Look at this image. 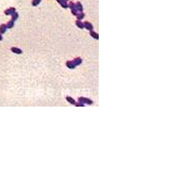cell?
<instances>
[{"instance_id": "3957f363", "label": "cell", "mask_w": 186, "mask_h": 184, "mask_svg": "<svg viewBox=\"0 0 186 184\" xmlns=\"http://www.w3.org/2000/svg\"><path fill=\"white\" fill-rule=\"evenodd\" d=\"M83 24H84V28H86V29H88L89 31H91V30H94V25L91 23V22H88V21H85Z\"/></svg>"}, {"instance_id": "9c48e42d", "label": "cell", "mask_w": 186, "mask_h": 184, "mask_svg": "<svg viewBox=\"0 0 186 184\" xmlns=\"http://www.w3.org/2000/svg\"><path fill=\"white\" fill-rule=\"evenodd\" d=\"M66 100H67L69 104L74 105V106H76V104H77V102H76V100L74 99L73 97H71V96H66Z\"/></svg>"}, {"instance_id": "6da1fadb", "label": "cell", "mask_w": 186, "mask_h": 184, "mask_svg": "<svg viewBox=\"0 0 186 184\" xmlns=\"http://www.w3.org/2000/svg\"><path fill=\"white\" fill-rule=\"evenodd\" d=\"M78 102L82 103V104H84V105H93L94 104L93 100L89 99V98H87V97H79V98H78Z\"/></svg>"}, {"instance_id": "4fadbf2b", "label": "cell", "mask_w": 186, "mask_h": 184, "mask_svg": "<svg viewBox=\"0 0 186 184\" xmlns=\"http://www.w3.org/2000/svg\"><path fill=\"white\" fill-rule=\"evenodd\" d=\"M76 25H77L79 28H84V24H83V22L80 21V20H77V21H76Z\"/></svg>"}, {"instance_id": "5b68a950", "label": "cell", "mask_w": 186, "mask_h": 184, "mask_svg": "<svg viewBox=\"0 0 186 184\" xmlns=\"http://www.w3.org/2000/svg\"><path fill=\"white\" fill-rule=\"evenodd\" d=\"M57 2H58V3H59L63 8H67L68 3H67V1H66V0H57Z\"/></svg>"}, {"instance_id": "8992f818", "label": "cell", "mask_w": 186, "mask_h": 184, "mask_svg": "<svg viewBox=\"0 0 186 184\" xmlns=\"http://www.w3.org/2000/svg\"><path fill=\"white\" fill-rule=\"evenodd\" d=\"M73 63L75 64V66L77 67V66H79V65L82 64V59L81 58H76V59L73 60Z\"/></svg>"}, {"instance_id": "5bb4252c", "label": "cell", "mask_w": 186, "mask_h": 184, "mask_svg": "<svg viewBox=\"0 0 186 184\" xmlns=\"http://www.w3.org/2000/svg\"><path fill=\"white\" fill-rule=\"evenodd\" d=\"M76 17H77V20H80V21H81V20L85 17V14L84 13H78V15L76 16Z\"/></svg>"}, {"instance_id": "2e32d148", "label": "cell", "mask_w": 186, "mask_h": 184, "mask_svg": "<svg viewBox=\"0 0 186 184\" xmlns=\"http://www.w3.org/2000/svg\"><path fill=\"white\" fill-rule=\"evenodd\" d=\"M40 2H41V0H33L32 1V5L33 6H37L40 4Z\"/></svg>"}, {"instance_id": "8fae6325", "label": "cell", "mask_w": 186, "mask_h": 184, "mask_svg": "<svg viewBox=\"0 0 186 184\" xmlns=\"http://www.w3.org/2000/svg\"><path fill=\"white\" fill-rule=\"evenodd\" d=\"M6 29H8V28H6L5 24H1V25H0V35H2V33H5Z\"/></svg>"}, {"instance_id": "277c9868", "label": "cell", "mask_w": 186, "mask_h": 184, "mask_svg": "<svg viewBox=\"0 0 186 184\" xmlns=\"http://www.w3.org/2000/svg\"><path fill=\"white\" fill-rule=\"evenodd\" d=\"M75 4H76V11L78 13H83V5H82L81 2H77Z\"/></svg>"}, {"instance_id": "30bf717a", "label": "cell", "mask_w": 186, "mask_h": 184, "mask_svg": "<svg viewBox=\"0 0 186 184\" xmlns=\"http://www.w3.org/2000/svg\"><path fill=\"white\" fill-rule=\"evenodd\" d=\"M89 35H91V37H93L94 39H96V40H98V39H99V35H98V33H96V31H94V30H91V33H89Z\"/></svg>"}, {"instance_id": "7a4b0ae2", "label": "cell", "mask_w": 186, "mask_h": 184, "mask_svg": "<svg viewBox=\"0 0 186 184\" xmlns=\"http://www.w3.org/2000/svg\"><path fill=\"white\" fill-rule=\"evenodd\" d=\"M14 13H16V8L15 7H10V8H6L5 11H4V14L6 16H12Z\"/></svg>"}, {"instance_id": "9a60e30c", "label": "cell", "mask_w": 186, "mask_h": 184, "mask_svg": "<svg viewBox=\"0 0 186 184\" xmlns=\"http://www.w3.org/2000/svg\"><path fill=\"white\" fill-rule=\"evenodd\" d=\"M67 7L71 8V11H74V10H76V4L74 3V2H69L68 5H67Z\"/></svg>"}, {"instance_id": "ba28073f", "label": "cell", "mask_w": 186, "mask_h": 184, "mask_svg": "<svg viewBox=\"0 0 186 184\" xmlns=\"http://www.w3.org/2000/svg\"><path fill=\"white\" fill-rule=\"evenodd\" d=\"M66 67L69 68V69H75L76 68V66H75V64L73 63V61H67V62H66Z\"/></svg>"}, {"instance_id": "e0dca14e", "label": "cell", "mask_w": 186, "mask_h": 184, "mask_svg": "<svg viewBox=\"0 0 186 184\" xmlns=\"http://www.w3.org/2000/svg\"><path fill=\"white\" fill-rule=\"evenodd\" d=\"M18 17H19L18 13H14V14L12 15V20H13V21H16V20L18 19Z\"/></svg>"}, {"instance_id": "52a82bcc", "label": "cell", "mask_w": 186, "mask_h": 184, "mask_svg": "<svg viewBox=\"0 0 186 184\" xmlns=\"http://www.w3.org/2000/svg\"><path fill=\"white\" fill-rule=\"evenodd\" d=\"M11 51L14 53H17V55H21L22 53V50L20 48H18V47H12V48H11Z\"/></svg>"}, {"instance_id": "d6986e66", "label": "cell", "mask_w": 186, "mask_h": 184, "mask_svg": "<svg viewBox=\"0 0 186 184\" xmlns=\"http://www.w3.org/2000/svg\"><path fill=\"white\" fill-rule=\"evenodd\" d=\"M2 39H3V38H2V35H0V41H2Z\"/></svg>"}, {"instance_id": "ac0fdd59", "label": "cell", "mask_w": 186, "mask_h": 184, "mask_svg": "<svg viewBox=\"0 0 186 184\" xmlns=\"http://www.w3.org/2000/svg\"><path fill=\"white\" fill-rule=\"evenodd\" d=\"M71 14H73L74 16H77L78 15V12L76 10H74V11H71Z\"/></svg>"}, {"instance_id": "ffe728a7", "label": "cell", "mask_w": 186, "mask_h": 184, "mask_svg": "<svg viewBox=\"0 0 186 184\" xmlns=\"http://www.w3.org/2000/svg\"><path fill=\"white\" fill-rule=\"evenodd\" d=\"M66 1H68V0H66Z\"/></svg>"}, {"instance_id": "7c38bea8", "label": "cell", "mask_w": 186, "mask_h": 184, "mask_svg": "<svg viewBox=\"0 0 186 184\" xmlns=\"http://www.w3.org/2000/svg\"><path fill=\"white\" fill-rule=\"evenodd\" d=\"M5 25H6V28H13V27H14V25H15V21L11 20V21H8Z\"/></svg>"}]
</instances>
